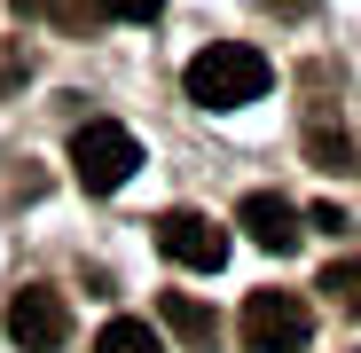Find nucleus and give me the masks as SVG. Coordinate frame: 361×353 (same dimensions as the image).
<instances>
[{
    "instance_id": "f257e3e1",
    "label": "nucleus",
    "mask_w": 361,
    "mask_h": 353,
    "mask_svg": "<svg viewBox=\"0 0 361 353\" xmlns=\"http://www.w3.org/2000/svg\"><path fill=\"white\" fill-rule=\"evenodd\" d=\"M180 87H189L197 110H244V102H259V94L275 87V71H267L259 47H244V39H212V47L189 55Z\"/></svg>"
},
{
    "instance_id": "f03ea898",
    "label": "nucleus",
    "mask_w": 361,
    "mask_h": 353,
    "mask_svg": "<svg viewBox=\"0 0 361 353\" xmlns=\"http://www.w3.org/2000/svg\"><path fill=\"white\" fill-rule=\"evenodd\" d=\"M134 165H142V142L118 126V118H87V126L71 134V173H79V189H87V197L126 189V181H134Z\"/></svg>"
},
{
    "instance_id": "7ed1b4c3",
    "label": "nucleus",
    "mask_w": 361,
    "mask_h": 353,
    "mask_svg": "<svg viewBox=\"0 0 361 353\" xmlns=\"http://www.w3.org/2000/svg\"><path fill=\"white\" fill-rule=\"evenodd\" d=\"M235 337H244V353H307L314 314L298 290H252L244 314H235Z\"/></svg>"
},
{
    "instance_id": "20e7f679",
    "label": "nucleus",
    "mask_w": 361,
    "mask_h": 353,
    "mask_svg": "<svg viewBox=\"0 0 361 353\" xmlns=\"http://www.w3.org/2000/svg\"><path fill=\"white\" fill-rule=\"evenodd\" d=\"M157 252L173 267H189V275H220L228 267V228L204 220V212H165L157 220Z\"/></svg>"
},
{
    "instance_id": "39448f33",
    "label": "nucleus",
    "mask_w": 361,
    "mask_h": 353,
    "mask_svg": "<svg viewBox=\"0 0 361 353\" xmlns=\"http://www.w3.org/2000/svg\"><path fill=\"white\" fill-rule=\"evenodd\" d=\"M8 337H16L24 353H63V337H71V306H63V290L24 283L16 299H8Z\"/></svg>"
},
{
    "instance_id": "423d86ee",
    "label": "nucleus",
    "mask_w": 361,
    "mask_h": 353,
    "mask_svg": "<svg viewBox=\"0 0 361 353\" xmlns=\"http://www.w3.org/2000/svg\"><path fill=\"white\" fill-rule=\"evenodd\" d=\"M235 228H244L259 252H275V259H290L298 244H307V228H298V204H290V197H275V189H252L244 204H235Z\"/></svg>"
},
{
    "instance_id": "0eeeda50",
    "label": "nucleus",
    "mask_w": 361,
    "mask_h": 353,
    "mask_svg": "<svg viewBox=\"0 0 361 353\" xmlns=\"http://www.w3.org/2000/svg\"><path fill=\"white\" fill-rule=\"evenodd\" d=\"M165 330H173V337H189V345H212V337H220L212 306L189 299V290H165Z\"/></svg>"
},
{
    "instance_id": "6e6552de",
    "label": "nucleus",
    "mask_w": 361,
    "mask_h": 353,
    "mask_svg": "<svg viewBox=\"0 0 361 353\" xmlns=\"http://www.w3.org/2000/svg\"><path fill=\"white\" fill-rule=\"evenodd\" d=\"M94 353H165V337H157L149 322H134V314H118V322H102Z\"/></svg>"
},
{
    "instance_id": "1a4fd4ad",
    "label": "nucleus",
    "mask_w": 361,
    "mask_h": 353,
    "mask_svg": "<svg viewBox=\"0 0 361 353\" xmlns=\"http://www.w3.org/2000/svg\"><path fill=\"white\" fill-rule=\"evenodd\" d=\"M322 290H330V306H338V314H353V322H361V259H330Z\"/></svg>"
},
{
    "instance_id": "9d476101",
    "label": "nucleus",
    "mask_w": 361,
    "mask_h": 353,
    "mask_svg": "<svg viewBox=\"0 0 361 353\" xmlns=\"http://www.w3.org/2000/svg\"><path fill=\"white\" fill-rule=\"evenodd\" d=\"M307 149H314V157H322L330 173H353V142H345V134H330V126H314V134H307Z\"/></svg>"
},
{
    "instance_id": "9b49d317",
    "label": "nucleus",
    "mask_w": 361,
    "mask_h": 353,
    "mask_svg": "<svg viewBox=\"0 0 361 353\" xmlns=\"http://www.w3.org/2000/svg\"><path fill=\"white\" fill-rule=\"evenodd\" d=\"M94 8H102V16H126V24H149L165 0H94Z\"/></svg>"
},
{
    "instance_id": "f8f14e48",
    "label": "nucleus",
    "mask_w": 361,
    "mask_h": 353,
    "mask_svg": "<svg viewBox=\"0 0 361 353\" xmlns=\"http://www.w3.org/2000/svg\"><path fill=\"white\" fill-rule=\"evenodd\" d=\"M16 16H71V0H16Z\"/></svg>"
},
{
    "instance_id": "ddd939ff",
    "label": "nucleus",
    "mask_w": 361,
    "mask_h": 353,
    "mask_svg": "<svg viewBox=\"0 0 361 353\" xmlns=\"http://www.w3.org/2000/svg\"><path fill=\"white\" fill-rule=\"evenodd\" d=\"M259 8H275V16H307L314 0H259Z\"/></svg>"
}]
</instances>
